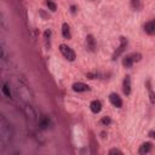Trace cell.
Wrapping results in <instances>:
<instances>
[{
    "label": "cell",
    "mask_w": 155,
    "mask_h": 155,
    "mask_svg": "<svg viewBox=\"0 0 155 155\" xmlns=\"http://www.w3.org/2000/svg\"><path fill=\"white\" fill-rule=\"evenodd\" d=\"M13 136H15V132H13L11 124L6 120V117L4 115H0V142L2 144V147H1L2 150L5 147L11 144Z\"/></svg>",
    "instance_id": "cell-1"
},
{
    "label": "cell",
    "mask_w": 155,
    "mask_h": 155,
    "mask_svg": "<svg viewBox=\"0 0 155 155\" xmlns=\"http://www.w3.org/2000/svg\"><path fill=\"white\" fill-rule=\"evenodd\" d=\"M15 88H16V91H17V94H18V97L21 98V101L23 102V103H30L31 101H33V93H31V91H30V88L23 82V81H16L15 82Z\"/></svg>",
    "instance_id": "cell-2"
},
{
    "label": "cell",
    "mask_w": 155,
    "mask_h": 155,
    "mask_svg": "<svg viewBox=\"0 0 155 155\" xmlns=\"http://www.w3.org/2000/svg\"><path fill=\"white\" fill-rule=\"evenodd\" d=\"M23 114H24L25 119H27L30 124H36V125H38L39 115H38V113L35 111V109L30 105V103H24V107H23Z\"/></svg>",
    "instance_id": "cell-3"
},
{
    "label": "cell",
    "mask_w": 155,
    "mask_h": 155,
    "mask_svg": "<svg viewBox=\"0 0 155 155\" xmlns=\"http://www.w3.org/2000/svg\"><path fill=\"white\" fill-rule=\"evenodd\" d=\"M140 59H142V54L138 52H133V53L125 56V58L122 59V64L125 68H131L136 62H139Z\"/></svg>",
    "instance_id": "cell-4"
},
{
    "label": "cell",
    "mask_w": 155,
    "mask_h": 155,
    "mask_svg": "<svg viewBox=\"0 0 155 155\" xmlns=\"http://www.w3.org/2000/svg\"><path fill=\"white\" fill-rule=\"evenodd\" d=\"M59 51H61V53L63 54V57H64L67 61H70V62L75 61L76 54H75V52H74L69 46L62 44V45H59Z\"/></svg>",
    "instance_id": "cell-5"
},
{
    "label": "cell",
    "mask_w": 155,
    "mask_h": 155,
    "mask_svg": "<svg viewBox=\"0 0 155 155\" xmlns=\"http://www.w3.org/2000/svg\"><path fill=\"white\" fill-rule=\"evenodd\" d=\"M127 45H128V41H127V39L126 38H124V36H121L120 38V45H119V47L115 50V52L113 53V59L115 61L125 50H126V47H127Z\"/></svg>",
    "instance_id": "cell-6"
},
{
    "label": "cell",
    "mask_w": 155,
    "mask_h": 155,
    "mask_svg": "<svg viewBox=\"0 0 155 155\" xmlns=\"http://www.w3.org/2000/svg\"><path fill=\"white\" fill-rule=\"evenodd\" d=\"M50 125H51V120H50V117H48L47 115H41V116L39 117L38 127H39L40 130H46V128L50 127Z\"/></svg>",
    "instance_id": "cell-7"
},
{
    "label": "cell",
    "mask_w": 155,
    "mask_h": 155,
    "mask_svg": "<svg viewBox=\"0 0 155 155\" xmlns=\"http://www.w3.org/2000/svg\"><path fill=\"white\" fill-rule=\"evenodd\" d=\"M73 91L75 92H86V91H90V86L84 84V82H74L73 86H71Z\"/></svg>",
    "instance_id": "cell-8"
},
{
    "label": "cell",
    "mask_w": 155,
    "mask_h": 155,
    "mask_svg": "<svg viewBox=\"0 0 155 155\" xmlns=\"http://www.w3.org/2000/svg\"><path fill=\"white\" fill-rule=\"evenodd\" d=\"M122 91L126 96H130L131 94V79L128 75L125 76L124 81H122Z\"/></svg>",
    "instance_id": "cell-9"
},
{
    "label": "cell",
    "mask_w": 155,
    "mask_h": 155,
    "mask_svg": "<svg viewBox=\"0 0 155 155\" xmlns=\"http://www.w3.org/2000/svg\"><path fill=\"white\" fill-rule=\"evenodd\" d=\"M109 101H110V103L114 105V107H116V108H121L122 107V99L119 97V94H116V93H111L110 96H109Z\"/></svg>",
    "instance_id": "cell-10"
},
{
    "label": "cell",
    "mask_w": 155,
    "mask_h": 155,
    "mask_svg": "<svg viewBox=\"0 0 155 155\" xmlns=\"http://www.w3.org/2000/svg\"><path fill=\"white\" fill-rule=\"evenodd\" d=\"M90 109H91L92 113L98 114V113L102 110V103H101V101H97V99L92 101L91 104H90Z\"/></svg>",
    "instance_id": "cell-11"
},
{
    "label": "cell",
    "mask_w": 155,
    "mask_h": 155,
    "mask_svg": "<svg viewBox=\"0 0 155 155\" xmlns=\"http://www.w3.org/2000/svg\"><path fill=\"white\" fill-rule=\"evenodd\" d=\"M1 92H2V94L6 98H12V92H11V88H10V85L8 84L2 82V85H1Z\"/></svg>",
    "instance_id": "cell-12"
},
{
    "label": "cell",
    "mask_w": 155,
    "mask_h": 155,
    "mask_svg": "<svg viewBox=\"0 0 155 155\" xmlns=\"http://www.w3.org/2000/svg\"><path fill=\"white\" fill-rule=\"evenodd\" d=\"M144 31L149 35H154L155 34V23L151 21V22H148L144 24Z\"/></svg>",
    "instance_id": "cell-13"
},
{
    "label": "cell",
    "mask_w": 155,
    "mask_h": 155,
    "mask_svg": "<svg viewBox=\"0 0 155 155\" xmlns=\"http://www.w3.org/2000/svg\"><path fill=\"white\" fill-rule=\"evenodd\" d=\"M151 148H153V144H151L150 142H145V143H143V144L139 147L138 153H139V154H147V153H149V151L151 150Z\"/></svg>",
    "instance_id": "cell-14"
},
{
    "label": "cell",
    "mask_w": 155,
    "mask_h": 155,
    "mask_svg": "<svg viewBox=\"0 0 155 155\" xmlns=\"http://www.w3.org/2000/svg\"><path fill=\"white\" fill-rule=\"evenodd\" d=\"M86 45H87V48L90 51H94L96 50V41H94V39H93L92 35H87V38H86Z\"/></svg>",
    "instance_id": "cell-15"
},
{
    "label": "cell",
    "mask_w": 155,
    "mask_h": 155,
    "mask_svg": "<svg viewBox=\"0 0 155 155\" xmlns=\"http://www.w3.org/2000/svg\"><path fill=\"white\" fill-rule=\"evenodd\" d=\"M62 35L65 39H70L71 38V34H70V29H69L68 23H63V25H62Z\"/></svg>",
    "instance_id": "cell-16"
},
{
    "label": "cell",
    "mask_w": 155,
    "mask_h": 155,
    "mask_svg": "<svg viewBox=\"0 0 155 155\" xmlns=\"http://www.w3.org/2000/svg\"><path fill=\"white\" fill-rule=\"evenodd\" d=\"M147 85H148V91H149V98H150V102L154 104V103H155V93H154V91H153V88H151L149 81L147 82Z\"/></svg>",
    "instance_id": "cell-17"
},
{
    "label": "cell",
    "mask_w": 155,
    "mask_h": 155,
    "mask_svg": "<svg viewBox=\"0 0 155 155\" xmlns=\"http://www.w3.org/2000/svg\"><path fill=\"white\" fill-rule=\"evenodd\" d=\"M46 5H47L48 10H51L52 12H54V11L57 10V6H56V4H54L52 0H46Z\"/></svg>",
    "instance_id": "cell-18"
},
{
    "label": "cell",
    "mask_w": 155,
    "mask_h": 155,
    "mask_svg": "<svg viewBox=\"0 0 155 155\" xmlns=\"http://www.w3.org/2000/svg\"><path fill=\"white\" fill-rule=\"evenodd\" d=\"M50 36H51V30H46L44 33V38H45V42H46V46H50Z\"/></svg>",
    "instance_id": "cell-19"
},
{
    "label": "cell",
    "mask_w": 155,
    "mask_h": 155,
    "mask_svg": "<svg viewBox=\"0 0 155 155\" xmlns=\"http://www.w3.org/2000/svg\"><path fill=\"white\" fill-rule=\"evenodd\" d=\"M131 5L133 8L138 10V8H140V0H131Z\"/></svg>",
    "instance_id": "cell-20"
},
{
    "label": "cell",
    "mask_w": 155,
    "mask_h": 155,
    "mask_svg": "<svg viewBox=\"0 0 155 155\" xmlns=\"http://www.w3.org/2000/svg\"><path fill=\"white\" fill-rule=\"evenodd\" d=\"M101 122L103 124V125H105V126H108V125H110V122H111V120L108 117V116H104V117H102V120H101Z\"/></svg>",
    "instance_id": "cell-21"
},
{
    "label": "cell",
    "mask_w": 155,
    "mask_h": 155,
    "mask_svg": "<svg viewBox=\"0 0 155 155\" xmlns=\"http://www.w3.org/2000/svg\"><path fill=\"white\" fill-rule=\"evenodd\" d=\"M109 154H110V155H111V154H122V151L119 150V149H111V150L109 151Z\"/></svg>",
    "instance_id": "cell-22"
},
{
    "label": "cell",
    "mask_w": 155,
    "mask_h": 155,
    "mask_svg": "<svg viewBox=\"0 0 155 155\" xmlns=\"http://www.w3.org/2000/svg\"><path fill=\"white\" fill-rule=\"evenodd\" d=\"M149 134H150V137H154L155 138V132H150Z\"/></svg>",
    "instance_id": "cell-23"
},
{
    "label": "cell",
    "mask_w": 155,
    "mask_h": 155,
    "mask_svg": "<svg viewBox=\"0 0 155 155\" xmlns=\"http://www.w3.org/2000/svg\"><path fill=\"white\" fill-rule=\"evenodd\" d=\"M153 22H154V23H155V19H154V21H153Z\"/></svg>",
    "instance_id": "cell-24"
}]
</instances>
